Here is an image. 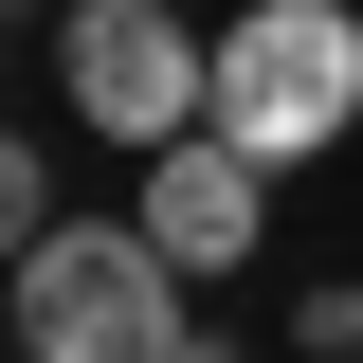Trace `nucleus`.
<instances>
[{
  "label": "nucleus",
  "mask_w": 363,
  "mask_h": 363,
  "mask_svg": "<svg viewBox=\"0 0 363 363\" xmlns=\"http://www.w3.org/2000/svg\"><path fill=\"white\" fill-rule=\"evenodd\" d=\"M291 327H309V363H363V272H327V291H309Z\"/></svg>",
  "instance_id": "nucleus-6"
},
{
  "label": "nucleus",
  "mask_w": 363,
  "mask_h": 363,
  "mask_svg": "<svg viewBox=\"0 0 363 363\" xmlns=\"http://www.w3.org/2000/svg\"><path fill=\"white\" fill-rule=\"evenodd\" d=\"M0 309H18V363H182V255L145 218H55L37 255L0 272Z\"/></svg>",
  "instance_id": "nucleus-1"
},
{
  "label": "nucleus",
  "mask_w": 363,
  "mask_h": 363,
  "mask_svg": "<svg viewBox=\"0 0 363 363\" xmlns=\"http://www.w3.org/2000/svg\"><path fill=\"white\" fill-rule=\"evenodd\" d=\"M182 363H218V345H182Z\"/></svg>",
  "instance_id": "nucleus-8"
},
{
  "label": "nucleus",
  "mask_w": 363,
  "mask_h": 363,
  "mask_svg": "<svg viewBox=\"0 0 363 363\" xmlns=\"http://www.w3.org/2000/svg\"><path fill=\"white\" fill-rule=\"evenodd\" d=\"M200 128H236L272 182L327 164V145L363 128V0H255L218 37V109H200Z\"/></svg>",
  "instance_id": "nucleus-2"
},
{
  "label": "nucleus",
  "mask_w": 363,
  "mask_h": 363,
  "mask_svg": "<svg viewBox=\"0 0 363 363\" xmlns=\"http://www.w3.org/2000/svg\"><path fill=\"white\" fill-rule=\"evenodd\" d=\"M37 236H55V164H37V145H18V128H0V272L37 255Z\"/></svg>",
  "instance_id": "nucleus-5"
},
{
  "label": "nucleus",
  "mask_w": 363,
  "mask_h": 363,
  "mask_svg": "<svg viewBox=\"0 0 363 363\" xmlns=\"http://www.w3.org/2000/svg\"><path fill=\"white\" fill-rule=\"evenodd\" d=\"M145 236H164L182 272H255L272 255V164L236 128H182V145H145V200H128Z\"/></svg>",
  "instance_id": "nucleus-4"
},
{
  "label": "nucleus",
  "mask_w": 363,
  "mask_h": 363,
  "mask_svg": "<svg viewBox=\"0 0 363 363\" xmlns=\"http://www.w3.org/2000/svg\"><path fill=\"white\" fill-rule=\"evenodd\" d=\"M55 91H73V128L91 145H182L200 109H218V37H182L164 0H73L55 18Z\"/></svg>",
  "instance_id": "nucleus-3"
},
{
  "label": "nucleus",
  "mask_w": 363,
  "mask_h": 363,
  "mask_svg": "<svg viewBox=\"0 0 363 363\" xmlns=\"http://www.w3.org/2000/svg\"><path fill=\"white\" fill-rule=\"evenodd\" d=\"M0 363H18V309H0Z\"/></svg>",
  "instance_id": "nucleus-7"
}]
</instances>
